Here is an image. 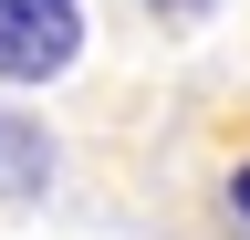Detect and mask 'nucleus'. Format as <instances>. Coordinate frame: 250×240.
<instances>
[{
    "label": "nucleus",
    "mask_w": 250,
    "mask_h": 240,
    "mask_svg": "<svg viewBox=\"0 0 250 240\" xmlns=\"http://www.w3.org/2000/svg\"><path fill=\"white\" fill-rule=\"evenodd\" d=\"M42 177H52V146L31 115H0V198H42Z\"/></svg>",
    "instance_id": "nucleus-2"
},
{
    "label": "nucleus",
    "mask_w": 250,
    "mask_h": 240,
    "mask_svg": "<svg viewBox=\"0 0 250 240\" xmlns=\"http://www.w3.org/2000/svg\"><path fill=\"white\" fill-rule=\"evenodd\" d=\"M146 11H167V21H198V11H208V0H146Z\"/></svg>",
    "instance_id": "nucleus-3"
},
{
    "label": "nucleus",
    "mask_w": 250,
    "mask_h": 240,
    "mask_svg": "<svg viewBox=\"0 0 250 240\" xmlns=\"http://www.w3.org/2000/svg\"><path fill=\"white\" fill-rule=\"evenodd\" d=\"M73 52H83L73 0H0V84H52Z\"/></svg>",
    "instance_id": "nucleus-1"
},
{
    "label": "nucleus",
    "mask_w": 250,
    "mask_h": 240,
    "mask_svg": "<svg viewBox=\"0 0 250 240\" xmlns=\"http://www.w3.org/2000/svg\"><path fill=\"white\" fill-rule=\"evenodd\" d=\"M229 209H240V219H250V167H240V177H229Z\"/></svg>",
    "instance_id": "nucleus-4"
}]
</instances>
